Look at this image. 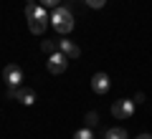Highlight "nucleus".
I'll return each mask as SVG.
<instances>
[{
	"mask_svg": "<svg viewBox=\"0 0 152 139\" xmlns=\"http://www.w3.org/2000/svg\"><path fill=\"white\" fill-rule=\"evenodd\" d=\"M58 51L66 56V58H79V56H81V48H79L76 43H71L69 38H61L58 41Z\"/></svg>",
	"mask_w": 152,
	"mask_h": 139,
	"instance_id": "8",
	"label": "nucleus"
},
{
	"mask_svg": "<svg viewBox=\"0 0 152 139\" xmlns=\"http://www.w3.org/2000/svg\"><path fill=\"white\" fill-rule=\"evenodd\" d=\"M109 86H112V81H109L107 74H102V71H99V74L91 76V91L96 94V96H104V94L109 91Z\"/></svg>",
	"mask_w": 152,
	"mask_h": 139,
	"instance_id": "7",
	"label": "nucleus"
},
{
	"mask_svg": "<svg viewBox=\"0 0 152 139\" xmlns=\"http://www.w3.org/2000/svg\"><path fill=\"white\" fill-rule=\"evenodd\" d=\"M56 48H58V43H56V41H48V38H43V41H41V51H43V53L53 56Z\"/></svg>",
	"mask_w": 152,
	"mask_h": 139,
	"instance_id": "10",
	"label": "nucleus"
},
{
	"mask_svg": "<svg viewBox=\"0 0 152 139\" xmlns=\"http://www.w3.org/2000/svg\"><path fill=\"white\" fill-rule=\"evenodd\" d=\"M3 79H5L8 89H18L20 81H23V68L18 63H8L5 68H3Z\"/></svg>",
	"mask_w": 152,
	"mask_h": 139,
	"instance_id": "4",
	"label": "nucleus"
},
{
	"mask_svg": "<svg viewBox=\"0 0 152 139\" xmlns=\"http://www.w3.org/2000/svg\"><path fill=\"white\" fill-rule=\"evenodd\" d=\"M51 25H53V31L58 33V36H69V33L74 31V13H71L69 8L58 5L53 10V15H51Z\"/></svg>",
	"mask_w": 152,
	"mask_h": 139,
	"instance_id": "1",
	"label": "nucleus"
},
{
	"mask_svg": "<svg viewBox=\"0 0 152 139\" xmlns=\"http://www.w3.org/2000/svg\"><path fill=\"white\" fill-rule=\"evenodd\" d=\"M48 23H51V18L46 15V8H38L36 15L28 18V28H31L33 36H43V33H46V25H48Z\"/></svg>",
	"mask_w": 152,
	"mask_h": 139,
	"instance_id": "2",
	"label": "nucleus"
},
{
	"mask_svg": "<svg viewBox=\"0 0 152 139\" xmlns=\"http://www.w3.org/2000/svg\"><path fill=\"white\" fill-rule=\"evenodd\" d=\"M86 5H89V8H94V10H99V8L107 5V0H86Z\"/></svg>",
	"mask_w": 152,
	"mask_h": 139,
	"instance_id": "13",
	"label": "nucleus"
},
{
	"mask_svg": "<svg viewBox=\"0 0 152 139\" xmlns=\"http://www.w3.org/2000/svg\"><path fill=\"white\" fill-rule=\"evenodd\" d=\"M104 139H129V137H127V129H122V127H114V129H107Z\"/></svg>",
	"mask_w": 152,
	"mask_h": 139,
	"instance_id": "9",
	"label": "nucleus"
},
{
	"mask_svg": "<svg viewBox=\"0 0 152 139\" xmlns=\"http://www.w3.org/2000/svg\"><path fill=\"white\" fill-rule=\"evenodd\" d=\"M8 99H15L18 104H23V106H33L36 104V91L33 89H23V86H18V89H8Z\"/></svg>",
	"mask_w": 152,
	"mask_h": 139,
	"instance_id": "3",
	"label": "nucleus"
},
{
	"mask_svg": "<svg viewBox=\"0 0 152 139\" xmlns=\"http://www.w3.org/2000/svg\"><path fill=\"white\" fill-rule=\"evenodd\" d=\"M137 139H152V134H140Z\"/></svg>",
	"mask_w": 152,
	"mask_h": 139,
	"instance_id": "16",
	"label": "nucleus"
},
{
	"mask_svg": "<svg viewBox=\"0 0 152 139\" xmlns=\"http://www.w3.org/2000/svg\"><path fill=\"white\" fill-rule=\"evenodd\" d=\"M38 3H41V8H53V10H56L61 0H38Z\"/></svg>",
	"mask_w": 152,
	"mask_h": 139,
	"instance_id": "14",
	"label": "nucleus"
},
{
	"mask_svg": "<svg viewBox=\"0 0 152 139\" xmlns=\"http://www.w3.org/2000/svg\"><path fill=\"white\" fill-rule=\"evenodd\" d=\"M74 139H94V134H91V129H79V132L74 134Z\"/></svg>",
	"mask_w": 152,
	"mask_h": 139,
	"instance_id": "12",
	"label": "nucleus"
},
{
	"mask_svg": "<svg viewBox=\"0 0 152 139\" xmlns=\"http://www.w3.org/2000/svg\"><path fill=\"white\" fill-rule=\"evenodd\" d=\"M84 122H86V127H89V129H91V127H96V124H99V114H96V111H86Z\"/></svg>",
	"mask_w": 152,
	"mask_h": 139,
	"instance_id": "11",
	"label": "nucleus"
},
{
	"mask_svg": "<svg viewBox=\"0 0 152 139\" xmlns=\"http://www.w3.org/2000/svg\"><path fill=\"white\" fill-rule=\"evenodd\" d=\"M46 66H48V74L58 76V74H64V71H66V66H69V58H66L61 51H56L53 56H48V58H46Z\"/></svg>",
	"mask_w": 152,
	"mask_h": 139,
	"instance_id": "6",
	"label": "nucleus"
},
{
	"mask_svg": "<svg viewBox=\"0 0 152 139\" xmlns=\"http://www.w3.org/2000/svg\"><path fill=\"white\" fill-rule=\"evenodd\" d=\"M132 101H134V104H145V94H142V91H137V94H134V99H132Z\"/></svg>",
	"mask_w": 152,
	"mask_h": 139,
	"instance_id": "15",
	"label": "nucleus"
},
{
	"mask_svg": "<svg viewBox=\"0 0 152 139\" xmlns=\"http://www.w3.org/2000/svg\"><path fill=\"white\" fill-rule=\"evenodd\" d=\"M134 114V101L132 99H119L112 104V116L114 119H129Z\"/></svg>",
	"mask_w": 152,
	"mask_h": 139,
	"instance_id": "5",
	"label": "nucleus"
}]
</instances>
